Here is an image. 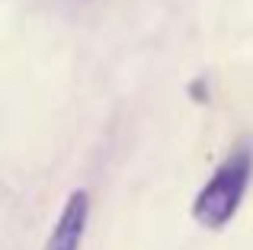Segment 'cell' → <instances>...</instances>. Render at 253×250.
<instances>
[{
    "mask_svg": "<svg viewBox=\"0 0 253 250\" xmlns=\"http://www.w3.org/2000/svg\"><path fill=\"white\" fill-rule=\"evenodd\" d=\"M250 176H253V148L244 144V148L231 151L218 164L215 173L209 176V183L199 189L196 202H192V218L202 228H224L241 208L244 196L250 189Z\"/></svg>",
    "mask_w": 253,
    "mask_h": 250,
    "instance_id": "obj_1",
    "label": "cell"
},
{
    "mask_svg": "<svg viewBox=\"0 0 253 250\" xmlns=\"http://www.w3.org/2000/svg\"><path fill=\"white\" fill-rule=\"evenodd\" d=\"M86 215H90V196L84 189H77V193L68 196L42 250H81L86 234Z\"/></svg>",
    "mask_w": 253,
    "mask_h": 250,
    "instance_id": "obj_2",
    "label": "cell"
}]
</instances>
